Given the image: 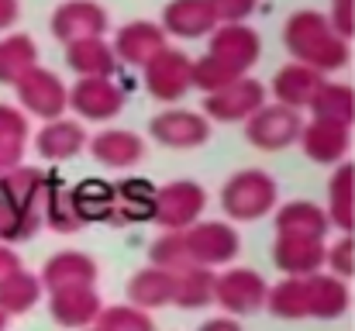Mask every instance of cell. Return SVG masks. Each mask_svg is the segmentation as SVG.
Returning a JSON list of instances; mask_svg holds the SVG:
<instances>
[{"label": "cell", "instance_id": "6da1fadb", "mask_svg": "<svg viewBox=\"0 0 355 331\" xmlns=\"http://www.w3.org/2000/svg\"><path fill=\"white\" fill-rule=\"evenodd\" d=\"M283 45L293 62L324 73H338L349 66V42H342L321 10H297L283 24Z\"/></svg>", "mask_w": 355, "mask_h": 331}, {"label": "cell", "instance_id": "7a4b0ae2", "mask_svg": "<svg viewBox=\"0 0 355 331\" xmlns=\"http://www.w3.org/2000/svg\"><path fill=\"white\" fill-rule=\"evenodd\" d=\"M279 201V187L269 173L262 169H241L228 176L221 187V207L232 221H259L266 218Z\"/></svg>", "mask_w": 355, "mask_h": 331}, {"label": "cell", "instance_id": "3957f363", "mask_svg": "<svg viewBox=\"0 0 355 331\" xmlns=\"http://www.w3.org/2000/svg\"><path fill=\"white\" fill-rule=\"evenodd\" d=\"M180 238H183L187 262L190 266H204V269L228 266L241 252V238H238V231L228 221H197L187 231H180Z\"/></svg>", "mask_w": 355, "mask_h": 331}, {"label": "cell", "instance_id": "277c9868", "mask_svg": "<svg viewBox=\"0 0 355 331\" xmlns=\"http://www.w3.org/2000/svg\"><path fill=\"white\" fill-rule=\"evenodd\" d=\"M207 207V190L197 180H173L155 190V214L152 221L162 231H187L197 224Z\"/></svg>", "mask_w": 355, "mask_h": 331}, {"label": "cell", "instance_id": "5b68a950", "mask_svg": "<svg viewBox=\"0 0 355 331\" xmlns=\"http://www.w3.org/2000/svg\"><path fill=\"white\" fill-rule=\"evenodd\" d=\"M266 280L248 269V266H232L221 276H214V304L228 314V318H248L259 314L266 307Z\"/></svg>", "mask_w": 355, "mask_h": 331}, {"label": "cell", "instance_id": "8992f818", "mask_svg": "<svg viewBox=\"0 0 355 331\" xmlns=\"http://www.w3.org/2000/svg\"><path fill=\"white\" fill-rule=\"evenodd\" d=\"M14 90H17V104L28 110V114L42 117V121H59L69 110V87L62 83L59 73H52L45 66L28 69L14 83Z\"/></svg>", "mask_w": 355, "mask_h": 331}, {"label": "cell", "instance_id": "52a82bcc", "mask_svg": "<svg viewBox=\"0 0 355 331\" xmlns=\"http://www.w3.org/2000/svg\"><path fill=\"white\" fill-rule=\"evenodd\" d=\"M300 131H304V114L283 104H266L245 121V138L259 152H283L293 142H300Z\"/></svg>", "mask_w": 355, "mask_h": 331}, {"label": "cell", "instance_id": "ba28073f", "mask_svg": "<svg viewBox=\"0 0 355 331\" xmlns=\"http://www.w3.org/2000/svg\"><path fill=\"white\" fill-rule=\"evenodd\" d=\"M145 90L162 101V104H176L187 97V90L193 87L190 83V69H193V59L180 49H162L159 56H152L145 66Z\"/></svg>", "mask_w": 355, "mask_h": 331}, {"label": "cell", "instance_id": "9c48e42d", "mask_svg": "<svg viewBox=\"0 0 355 331\" xmlns=\"http://www.w3.org/2000/svg\"><path fill=\"white\" fill-rule=\"evenodd\" d=\"M262 108H266V83L252 80V76H241L232 87H225L218 94H207L204 104H200V114L207 121H218V124H238V121H248Z\"/></svg>", "mask_w": 355, "mask_h": 331}, {"label": "cell", "instance_id": "30bf717a", "mask_svg": "<svg viewBox=\"0 0 355 331\" xmlns=\"http://www.w3.org/2000/svg\"><path fill=\"white\" fill-rule=\"evenodd\" d=\"M49 28L62 45H69L80 38H104V31L111 28V17L97 0H66L55 7Z\"/></svg>", "mask_w": 355, "mask_h": 331}, {"label": "cell", "instance_id": "8fae6325", "mask_svg": "<svg viewBox=\"0 0 355 331\" xmlns=\"http://www.w3.org/2000/svg\"><path fill=\"white\" fill-rule=\"evenodd\" d=\"M55 187H59V180L45 169H35V166H17L7 176H0V197L7 204L35 214V218L45 214V204H49Z\"/></svg>", "mask_w": 355, "mask_h": 331}, {"label": "cell", "instance_id": "7c38bea8", "mask_svg": "<svg viewBox=\"0 0 355 331\" xmlns=\"http://www.w3.org/2000/svg\"><path fill=\"white\" fill-rule=\"evenodd\" d=\"M207 56H214L218 62L232 66L238 76H248V69L259 62L262 56V38L255 28L248 24H218L211 31V49Z\"/></svg>", "mask_w": 355, "mask_h": 331}, {"label": "cell", "instance_id": "4fadbf2b", "mask_svg": "<svg viewBox=\"0 0 355 331\" xmlns=\"http://www.w3.org/2000/svg\"><path fill=\"white\" fill-rule=\"evenodd\" d=\"M148 135L166 148H200L211 142V121L200 110H162L148 121Z\"/></svg>", "mask_w": 355, "mask_h": 331}, {"label": "cell", "instance_id": "5bb4252c", "mask_svg": "<svg viewBox=\"0 0 355 331\" xmlns=\"http://www.w3.org/2000/svg\"><path fill=\"white\" fill-rule=\"evenodd\" d=\"M101 276V266L87 255V252H76V248H66V252H55L42 273H38V283L42 290L55 294V290H69V287H94Z\"/></svg>", "mask_w": 355, "mask_h": 331}, {"label": "cell", "instance_id": "9a60e30c", "mask_svg": "<svg viewBox=\"0 0 355 331\" xmlns=\"http://www.w3.org/2000/svg\"><path fill=\"white\" fill-rule=\"evenodd\" d=\"M349 131H352V128L335 124V121H318V117H314V121H304L300 148H304V155H307L311 162H318V166H338V162H345L349 145H352Z\"/></svg>", "mask_w": 355, "mask_h": 331}, {"label": "cell", "instance_id": "2e32d148", "mask_svg": "<svg viewBox=\"0 0 355 331\" xmlns=\"http://www.w3.org/2000/svg\"><path fill=\"white\" fill-rule=\"evenodd\" d=\"M104 311V300L97 287H69L49 294V314L62 328H94Z\"/></svg>", "mask_w": 355, "mask_h": 331}, {"label": "cell", "instance_id": "e0dca14e", "mask_svg": "<svg viewBox=\"0 0 355 331\" xmlns=\"http://www.w3.org/2000/svg\"><path fill=\"white\" fill-rule=\"evenodd\" d=\"M69 108L83 121H111L124 110V90L111 80H76L69 90Z\"/></svg>", "mask_w": 355, "mask_h": 331}, {"label": "cell", "instance_id": "ac0fdd59", "mask_svg": "<svg viewBox=\"0 0 355 331\" xmlns=\"http://www.w3.org/2000/svg\"><path fill=\"white\" fill-rule=\"evenodd\" d=\"M114 56L118 62L128 66H145L152 56H159L166 49V31L155 21H128L114 38Z\"/></svg>", "mask_w": 355, "mask_h": 331}, {"label": "cell", "instance_id": "d6986e66", "mask_svg": "<svg viewBox=\"0 0 355 331\" xmlns=\"http://www.w3.org/2000/svg\"><path fill=\"white\" fill-rule=\"evenodd\" d=\"M328 245L318 238H279L272 245V262L283 276H314L324 269Z\"/></svg>", "mask_w": 355, "mask_h": 331}, {"label": "cell", "instance_id": "ffe728a7", "mask_svg": "<svg viewBox=\"0 0 355 331\" xmlns=\"http://www.w3.org/2000/svg\"><path fill=\"white\" fill-rule=\"evenodd\" d=\"M87 142H90V135L83 131V124L80 121H69V117L45 121L42 131L35 135V148L49 162H66V159L80 155L87 148Z\"/></svg>", "mask_w": 355, "mask_h": 331}, {"label": "cell", "instance_id": "44dd1931", "mask_svg": "<svg viewBox=\"0 0 355 331\" xmlns=\"http://www.w3.org/2000/svg\"><path fill=\"white\" fill-rule=\"evenodd\" d=\"M87 145H90L94 159L107 169H131L145 159V142L128 128H107V131L94 135Z\"/></svg>", "mask_w": 355, "mask_h": 331}, {"label": "cell", "instance_id": "7402d4cb", "mask_svg": "<svg viewBox=\"0 0 355 331\" xmlns=\"http://www.w3.org/2000/svg\"><path fill=\"white\" fill-rule=\"evenodd\" d=\"M324 87V76L311 66H300V62H286L276 76H272V97L276 104L283 108H293V110H304L311 108L314 94Z\"/></svg>", "mask_w": 355, "mask_h": 331}, {"label": "cell", "instance_id": "603a6c76", "mask_svg": "<svg viewBox=\"0 0 355 331\" xmlns=\"http://www.w3.org/2000/svg\"><path fill=\"white\" fill-rule=\"evenodd\" d=\"M66 66L80 73V80H111L118 69V56L104 38H80L66 45Z\"/></svg>", "mask_w": 355, "mask_h": 331}, {"label": "cell", "instance_id": "cb8c5ba5", "mask_svg": "<svg viewBox=\"0 0 355 331\" xmlns=\"http://www.w3.org/2000/svg\"><path fill=\"white\" fill-rule=\"evenodd\" d=\"M218 28V21L207 10V0H169L162 10V31L176 38H207Z\"/></svg>", "mask_w": 355, "mask_h": 331}, {"label": "cell", "instance_id": "d4e9b609", "mask_svg": "<svg viewBox=\"0 0 355 331\" xmlns=\"http://www.w3.org/2000/svg\"><path fill=\"white\" fill-rule=\"evenodd\" d=\"M352 297H349V283L338 280V276H324V273H314L307 276V318H318V321H335L349 311Z\"/></svg>", "mask_w": 355, "mask_h": 331}, {"label": "cell", "instance_id": "484cf974", "mask_svg": "<svg viewBox=\"0 0 355 331\" xmlns=\"http://www.w3.org/2000/svg\"><path fill=\"white\" fill-rule=\"evenodd\" d=\"M331 221L321 211V204L311 201H290L276 211V235L279 238H318L324 241Z\"/></svg>", "mask_w": 355, "mask_h": 331}, {"label": "cell", "instance_id": "4316f807", "mask_svg": "<svg viewBox=\"0 0 355 331\" xmlns=\"http://www.w3.org/2000/svg\"><path fill=\"white\" fill-rule=\"evenodd\" d=\"M128 304L138 311H159L173 304V273L159 266H145L128 280Z\"/></svg>", "mask_w": 355, "mask_h": 331}, {"label": "cell", "instance_id": "83f0119b", "mask_svg": "<svg viewBox=\"0 0 355 331\" xmlns=\"http://www.w3.org/2000/svg\"><path fill=\"white\" fill-rule=\"evenodd\" d=\"M328 221L335 228H342L345 235H352L355 228V162H338L331 180H328Z\"/></svg>", "mask_w": 355, "mask_h": 331}, {"label": "cell", "instance_id": "f1b7e54d", "mask_svg": "<svg viewBox=\"0 0 355 331\" xmlns=\"http://www.w3.org/2000/svg\"><path fill=\"white\" fill-rule=\"evenodd\" d=\"M114 201H118L114 224H124V221H152V214H155V187L145 176H128V180L114 183Z\"/></svg>", "mask_w": 355, "mask_h": 331}, {"label": "cell", "instance_id": "f546056e", "mask_svg": "<svg viewBox=\"0 0 355 331\" xmlns=\"http://www.w3.org/2000/svg\"><path fill=\"white\" fill-rule=\"evenodd\" d=\"M173 304L183 311H200L214 304V273L204 266H187L173 273Z\"/></svg>", "mask_w": 355, "mask_h": 331}, {"label": "cell", "instance_id": "4dcf8cb0", "mask_svg": "<svg viewBox=\"0 0 355 331\" xmlns=\"http://www.w3.org/2000/svg\"><path fill=\"white\" fill-rule=\"evenodd\" d=\"M35 66H38V45H35L31 35L14 31V35H3L0 38V83L14 87Z\"/></svg>", "mask_w": 355, "mask_h": 331}, {"label": "cell", "instance_id": "1f68e13d", "mask_svg": "<svg viewBox=\"0 0 355 331\" xmlns=\"http://www.w3.org/2000/svg\"><path fill=\"white\" fill-rule=\"evenodd\" d=\"M76 211L83 224L90 221H111L114 224V211H118V201H114V183H104V180H83L69 190Z\"/></svg>", "mask_w": 355, "mask_h": 331}, {"label": "cell", "instance_id": "d6a6232c", "mask_svg": "<svg viewBox=\"0 0 355 331\" xmlns=\"http://www.w3.org/2000/svg\"><path fill=\"white\" fill-rule=\"evenodd\" d=\"M266 311L283 321L307 318V276H286L266 294Z\"/></svg>", "mask_w": 355, "mask_h": 331}, {"label": "cell", "instance_id": "836d02e7", "mask_svg": "<svg viewBox=\"0 0 355 331\" xmlns=\"http://www.w3.org/2000/svg\"><path fill=\"white\" fill-rule=\"evenodd\" d=\"M307 110H314L318 121H335V124L352 128V121H355V90L352 87H345V83H328V80H324V87L314 94V101H311V108Z\"/></svg>", "mask_w": 355, "mask_h": 331}, {"label": "cell", "instance_id": "e575fe53", "mask_svg": "<svg viewBox=\"0 0 355 331\" xmlns=\"http://www.w3.org/2000/svg\"><path fill=\"white\" fill-rule=\"evenodd\" d=\"M42 283H38V273H28V269H21V273H14L7 283H0V311L7 314V318H14V314H28L38 300H42Z\"/></svg>", "mask_w": 355, "mask_h": 331}, {"label": "cell", "instance_id": "d590c367", "mask_svg": "<svg viewBox=\"0 0 355 331\" xmlns=\"http://www.w3.org/2000/svg\"><path fill=\"white\" fill-rule=\"evenodd\" d=\"M42 224H49L55 235H73V231L87 228L80 211H76V204H73V197H69V190H62V187L52 190V197L45 204V214H42Z\"/></svg>", "mask_w": 355, "mask_h": 331}, {"label": "cell", "instance_id": "8d00e7d4", "mask_svg": "<svg viewBox=\"0 0 355 331\" xmlns=\"http://www.w3.org/2000/svg\"><path fill=\"white\" fill-rule=\"evenodd\" d=\"M235 80H241V76H238L232 66L218 62L214 56H200V59H193L190 83H193L197 90H204V97H207V94H218V90H225V87H232Z\"/></svg>", "mask_w": 355, "mask_h": 331}, {"label": "cell", "instance_id": "74e56055", "mask_svg": "<svg viewBox=\"0 0 355 331\" xmlns=\"http://www.w3.org/2000/svg\"><path fill=\"white\" fill-rule=\"evenodd\" d=\"M42 228V218L7 204L0 197V245H17V241H28L35 231Z\"/></svg>", "mask_w": 355, "mask_h": 331}, {"label": "cell", "instance_id": "f35d334b", "mask_svg": "<svg viewBox=\"0 0 355 331\" xmlns=\"http://www.w3.org/2000/svg\"><path fill=\"white\" fill-rule=\"evenodd\" d=\"M101 331H155V321L148 311H138L131 304H114V307H104L97 325Z\"/></svg>", "mask_w": 355, "mask_h": 331}, {"label": "cell", "instance_id": "ab89813d", "mask_svg": "<svg viewBox=\"0 0 355 331\" xmlns=\"http://www.w3.org/2000/svg\"><path fill=\"white\" fill-rule=\"evenodd\" d=\"M324 266H331V273L338 280H352L355 276V238L352 235H342L328 252H324Z\"/></svg>", "mask_w": 355, "mask_h": 331}, {"label": "cell", "instance_id": "60d3db41", "mask_svg": "<svg viewBox=\"0 0 355 331\" xmlns=\"http://www.w3.org/2000/svg\"><path fill=\"white\" fill-rule=\"evenodd\" d=\"M259 0H207V10L218 24H245L255 14Z\"/></svg>", "mask_w": 355, "mask_h": 331}, {"label": "cell", "instance_id": "b9f144b4", "mask_svg": "<svg viewBox=\"0 0 355 331\" xmlns=\"http://www.w3.org/2000/svg\"><path fill=\"white\" fill-rule=\"evenodd\" d=\"M28 135H31L28 114H24V110H17L14 104H3V101H0V138L28 142Z\"/></svg>", "mask_w": 355, "mask_h": 331}, {"label": "cell", "instance_id": "7bdbcfd3", "mask_svg": "<svg viewBox=\"0 0 355 331\" xmlns=\"http://www.w3.org/2000/svg\"><path fill=\"white\" fill-rule=\"evenodd\" d=\"M324 17H328L331 31H335L342 42H352V35H355V0H335L331 14H324Z\"/></svg>", "mask_w": 355, "mask_h": 331}, {"label": "cell", "instance_id": "ee69618b", "mask_svg": "<svg viewBox=\"0 0 355 331\" xmlns=\"http://www.w3.org/2000/svg\"><path fill=\"white\" fill-rule=\"evenodd\" d=\"M28 142H14V138H0V176H7L10 169L21 166Z\"/></svg>", "mask_w": 355, "mask_h": 331}, {"label": "cell", "instance_id": "f6af8a7d", "mask_svg": "<svg viewBox=\"0 0 355 331\" xmlns=\"http://www.w3.org/2000/svg\"><path fill=\"white\" fill-rule=\"evenodd\" d=\"M24 266H21V259H17V252L10 248V245H0V283H7L14 273H21Z\"/></svg>", "mask_w": 355, "mask_h": 331}, {"label": "cell", "instance_id": "bcb514c9", "mask_svg": "<svg viewBox=\"0 0 355 331\" xmlns=\"http://www.w3.org/2000/svg\"><path fill=\"white\" fill-rule=\"evenodd\" d=\"M17 17H21V3L17 0H0V31L14 28Z\"/></svg>", "mask_w": 355, "mask_h": 331}, {"label": "cell", "instance_id": "7dc6e473", "mask_svg": "<svg viewBox=\"0 0 355 331\" xmlns=\"http://www.w3.org/2000/svg\"><path fill=\"white\" fill-rule=\"evenodd\" d=\"M197 331H245V328L238 325V318H228V314H225V318H211V321H204Z\"/></svg>", "mask_w": 355, "mask_h": 331}, {"label": "cell", "instance_id": "c3c4849f", "mask_svg": "<svg viewBox=\"0 0 355 331\" xmlns=\"http://www.w3.org/2000/svg\"><path fill=\"white\" fill-rule=\"evenodd\" d=\"M0 331H7V314L0 311Z\"/></svg>", "mask_w": 355, "mask_h": 331}, {"label": "cell", "instance_id": "681fc988", "mask_svg": "<svg viewBox=\"0 0 355 331\" xmlns=\"http://www.w3.org/2000/svg\"><path fill=\"white\" fill-rule=\"evenodd\" d=\"M87 331H101V328H87Z\"/></svg>", "mask_w": 355, "mask_h": 331}]
</instances>
